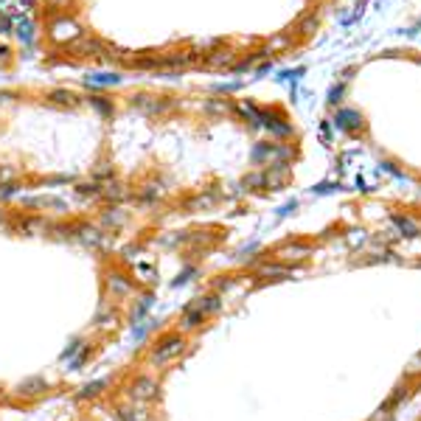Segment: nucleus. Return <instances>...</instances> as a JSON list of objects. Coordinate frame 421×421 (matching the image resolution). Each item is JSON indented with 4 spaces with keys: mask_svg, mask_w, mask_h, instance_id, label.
I'll list each match as a JSON object with an SVG mask.
<instances>
[{
    "mask_svg": "<svg viewBox=\"0 0 421 421\" xmlns=\"http://www.w3.org/2000/svg\"><path fill=\"white\" fill-rule=\"evenodd\" d=\"M45 34H48V40H51L53 45H59V48H70V45H74L85 31H82V26H79L74 17H67V15H53V17L48 20Z\"/></svg>",
    "mask_w": 421,
    "mask_h": 421,
    "instance_id": "nucleus-1",
    "label": "nucleus"
},
{
    "mask_svg": "<svg viewBox=\"0 0 421 421\" xmlns=\"http://www.w3.org/2000/svg\"><path fill=\"white\" fill-rule=\"evenodd\" d=\"M118 82H121V76H115V74H90L88 76V85H96V88H113Z\"/></svg>",
    "mask_w": 421,
    "mask_h": 421,
    "instance_id": "nucleus-12",
    "label": "nucleus"
},
{
    "mask_svg": "<svg viewBox=\"0 0 421 421\" xmlns=\"http://www.w3.org/2000/svg\"><path fill=\"white\" fill-rule=\"evenodd\" d=\"M15 28H17V37H20L26 45H31V40H34V23H31V20H20Z\"/></svg>",
    "mask_w": 421,
    "mask_h": 421,
    "instance_id": "nucleus-15",
    "label": "nucleus"
},
{
    "mask_svg": "<svg viewBox=\"0 0 421 421\" xmlns=\"http://www.w3.org/2000/svg\"><path fill=\"white\" fill-rule=\"evenodd\" d=\"M88 101H90V104H93V107H96V110H99L101 115H113V113H115L113 101H104V96H90Z\"/></svg>",
    "mask_w": 421,
    "mask_h": 421,
    "instance_id": "nucleus-16",
    "label": "nucleus"
},
{
    "mask_svg": "<svg viewBox=\"0 0 421 421\" xmlns=\"http://www.w3.org/2000/svg\"><path fill=\"white\" fill-rule=\"evenodd\" d=\"M48 101L51 104H62V107H79L82 104V99L76 93H70V90H51Z\"/></svg>",
    "mask_w": 421,
    "mask_h": 421,
    "instance_id": "nucleus-9",
    "label": "nucleus"
},
{
    "mask_svg": "<svg viewBox=\"0 0 421 421\" xmlns=\"http://www.w3.org/2000/svg\"><path fill=\"white\" fill-rule=\"evenodd\" d=\"M220 309V298L217 295H208V298H197L194 304H188L185 306V312H183V317H180V329L183 331H191V329H197V326H202L210 315H214Z\"/></svg>",
    "mask_w": 421,
    "mask_h": 421,
    "instance_id": "nucleus-3",
    "label": "nucleus"
},
{
    "mask_svg": "<svg viewBox=\"0 0 421 421\" xmlns=\"http://www.w3.org/2000/svg\"><path fill=\"white\" fill-rule=\"evenodd\" d=\"M12 26H15V23H12V17H9V15H0V34H9V31H12Z\"/></svg>",
    "mask_w": 421,
    "mask_h": 421,
    "instance_id": "nucleus-21",
    "label": "nucleus"
},
{
    "mask_svg": "<svg viewBox=\"0 0 421 421\" xmlns=\"http://www.w3.org/2000/svg\"><path fill=\"white\" fill-rule=\"evenodd\" d=\"M15 177H17V172H15L12 166H6V169H0V183H15Z\"/></svg>",
    "mask_w": 421,
    "mask_h": 421,
    "instance_id": "nucleus-19",
    "label": "nucleus"
},
{
    "mask_svg": "<svg viewBox=\"0 0 421 421\" xmlns=\"http://www.w3.org/2000/svg\"><path fill=\"white\" fill-rule=\"evenodd\" d=\"M124 220H126V217L121 214V210H113V214H104V220H101V222H104V225L118 228V225H124Z\"/></svg>",
    "mask_w": 421,
    "mask_h": 421,
    "instance_id": "nucleus-17",
    "label": "nucleus"
},
{
    "mask_svg": "<svg viewBox=\"0 0 421 421\" xmlns=\"http://www.w3.org/2000/svg\"><path fill=\"white\" fill-rule=\"evenodd\" d=\"M396 222H399V228H402V231H407V236H413V233H415V228H413L407 220H396Z\"/></svg>",
    "mask_w": 421,
    "mask_h": 421,
    "instance_id": "nucleus-23",
    "label": "nucleus"
},
{
    "mask_svg": "<svg viewBox=\"0 0 421 421\" xmlns=\"http://www.w3.org/2000/svg\"><path fill=\"white\" fill-rule=\"evenodd\" d=\"M110 385V379H99V382H90V385H85L82 388V393H79V399H96L104 388Z\"/></svg>",
    "mask_w": 421,
    "mask_h": 421,
    "instance_id": "nucleus-14",
    "label": "nucleus"
},
{
    "mask_svg": "<svg viewBox=\"0 0 421 421\" xmlns=\"http://www.w3.org/2000/svg\"><path fill=\"white\" fill-rule=\"evenodd\" d=\"M48 6H53V9H59V6H67V0H45Z\"/></svg>",
    "mask_w": 421,
    "mask_h": 421,
    "instance_id": "nucleus-25",
    "label": "nucleus"
},
{
    "mask_svg": "<svg viewBox=\"0 0 421 421\" xmlns=\"http://www.w3.org/2000/svg\"><path fill=\"white\" fill-rule=\"evenodd\" d=\"M26 205H34V208H56V210H65V202H62V199H53V197H34V199H26Z\"/></svg>",
    "mask_w": 421,
    "mask_h": 421,
    "instance_id": "nucleus-13",
    "label": "nucleus"
},
{
    "mask_svg": "<svg viewBox=\"0 0 421 421\" xmlns=\"http://www.w3.org/2000/svg\"><path fill=\"white\" fill-rule=\"evenodd\" d=\"M129 104H132V107H138V110H144L147 115H158V113H166V110L172 107L169 101H163V99H158V96H147V93L132 96V99H129Z\"/></svg>",
    "mask_w": 421,
    "mask_h": 421,
    "instance_id": "nucleus-6",
    "label": "nucleus"
},
{
    "mask_svg": "<svg viewBox=\"0 0 421 421\" xmlns=\"http://www.w3.org/2000/svg\"><path fill=\"white\" fill-rule=\"evenodd\" d=\"M70 53L74 56H90V59H101V56H107V45L99 40V37H88V34H82L74 45H70Z\"/></svg>",
    "mask_w": 421,
    "mask_h": 421,
    "instance_id": "nucleus-5",
    "label": "nucleus"
},
{
    "mask_svg": "<svg viewBox=\"0 0 421 421\" xmlns=\"http://www.w3.org/2000/svg\"><path fill=\"white\" fill-rule=\"evenodd\" d=\"M12 101H15L12 93H0V107H3V104H12Z\"/></svg>",
    "mask_w": 421,
    "mask_h": 421,
    "instance_id": "nucleus-24",
    "label": "nucleus"
},
{
    "mask_svg": "<svg viewBox=\"0 0 421 421\" xmlns=\"http://www.w3.org/2000/svg\"><path fill=\"white\" fill-rule=\"evenodd\" d=\"M183 351H185V337H183V334H174V331H172V334H163V337L155 342V348H152L149 363L158 365V368L172 365L174 360L183 357Z\"/></svg>",
    "mask_w": 421,
    "mask_h": 421,
    "instance_id": "nucleus-2",
    "label": "nucleus"
},
{
    "mask_svg": "<svg viewBox=\"0 0 421 421\" xmlns=\"http://www.w3.org/2000/svg\"><path fill=\"white\" fill-rule=\"evenodd\" d=\"M17 194V185L15 183H0V202H6L9 197Z\"/></svg>",
    "mask_w": 421,
    "mask_h": 421,
    "instance_id": "nucleus-18",
    "label": "nucleus"
},
{
    "mask_svg": "<svg viewBox=\"0 0 421 421\" xmlns=\"http://www.w3.org/2000/svg\"><path fill=\"white\" fill-rule=\"evenodd\" d=\"M12 59V48L9 45H0V65H9Z\"/></svg>",
    "mask_w": 421,
    "mask_h": 421,
    "instance_id": "nucleus-22",
    "label": "nucleus"
},
{
    "mask_svg": "<svg viewBox=\"0 0 421 421\" xmlns=\"http://www.w3.org/2000/svg\"><path fill=\"white\" fill-rule=\"evenodd\" d=\"M126 393H129L132 402H152V399H158V393H160V382H158L155 377H149V374H140V377H135V379L129 382Z\"/></svg>",
    "mask_w": 421,
    "mask_h": 421,
    "instance_id": "nucleus-4",
    "label": "nucleus"
},
{
    "mask_svg": "<svg viewBox=\"0 0 421 421\" xmlns=\"http://www.w3.org/2000/svg\"><path fill=\"white\" fill-rule=\"evenodd\" d=\"M107 287H110V292H113L115 298H124V295L132 292V281L124 278V275H118V272H113V275L107 278Z\"/></svg>",
    "mask_w": 421,
    "mask_h": 421,
    "instance_id": "nucleus-8",
    "label": "nucleus"
},
{
    "mask_svg": "<svg viewBox=\"0 0 421 421\" xmlns=\"http://www.w3.org/2000/svg\"><path fill=\"white\" fill-rule=\"evenodd\" d=\"M6 225V210H0V228Z\"/></svg>",
    "mask_w": 421,
    "mask_h": 421,
    "instance_id": "nucleus-26",
    "label": "nucleus"
},
{
    "mask_svg": "<svg viewBox=\"0 0 421 421\" xmlns=\"http://www.w3.org/2000/svg\"><path fill=\"white\" fill-rule=\"evenodd\" d=\"M407 374H410V377L421 374V354H415V357L410 360V365H407Z\"/></svg>",
    "mask_w": 421,
    "mask_h": 421,
    "instance_id": "nucleus-20",
    "label": "nucleus"
},
{
    "mask_svg": "<svg viewBox=\"0 0 421 421\" xmlns=\"http://www.w3.org/2000/svg\"><path fill=\"white\" fill-rule=\"evenodd\" d=\"M126 194H129V191H126V185H121V183H113V180H110V183H101V199H115V202H118V199H124Z\"/></svg>",
    "mask_w": 421,
    "mask_h": 421,
    "instance_id": "nucleus-11",
    "label": "nucleus"
},
{
    "mask_svg": "<svg viewBox=\"0 0 421 421\" xmlns=\"http://www.w3.org/2000/svg\"><path fill=\"white\" fill-rule=\"evenodd\" d=\"M45 390H48V382H45L42 377H31V379H26V382L17 385V393H20L23 399H34V396H40V393H45Z\"/></svg>",
    "mask_w": 421,
    "mask_h": 421,
    "instance_id": "nucleus-7",
    "label": "nucleus"
},
{
    "mask_svg": "<svg viewBox=\"0 0 421 421\" xmlns=\"http://www.w3.org/2000/svg\"><path fill=\"white\" fill-rule=\"evenodd\" d=\"M115 415H118V421H149L147 410H140V407H135V404H121Z\"/></svg>",
    "mask_w": 421,
    "mask_h": 421,
    "instance_id": "nucleus-10",
    "label": "nucleus"
}]
</instances>
